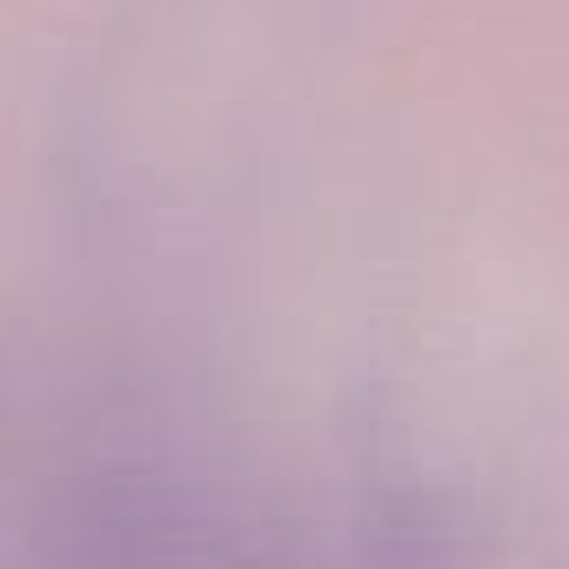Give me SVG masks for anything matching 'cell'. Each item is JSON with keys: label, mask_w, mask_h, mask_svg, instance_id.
<instances>
[{"label": "cell", "mask_w": 569, "mask_h": 569, "mask_svg": "<svg viewBox=\"0 0 569 569\" xmlns=\"http://www.w3.org/2000/svg\"><path fill=\"white\" fill-rule=\"evenodd\" d=\"M34 569H302V556L208 462L114 442L54 489Z\"/></svg>", "instance_id": "obj_1"}]
</instances>
